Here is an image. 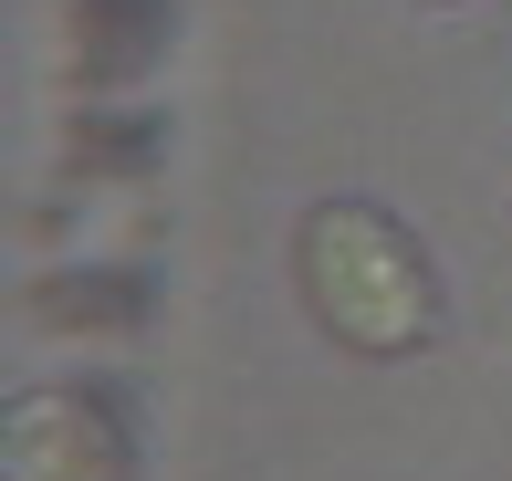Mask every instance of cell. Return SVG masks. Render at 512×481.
<instances>
[{
	"mask_svg": "<svg viewBox=\"0 0 512 481\" xmlns=\"http://www.w3.org/2000/svg\"><path fill=\"white\" fill-rule=\"evenodd\" d=\"M304 293L356 356H408L429 335V314H439L429 304V262L377 210H324L304 231Z\"/></svg>",
	"mask_w": 512,
	"mask_h": 481,
	"instance_id": "cell-1",
	"label": "cell"
},
{
	"mask_svg": "<svg viewBox=\"0 0 512 481\" xmlns=\"http://www.w3.org/2000/svg\"><path fill=\"white\" fill-rule=\"evenodd\" d=\"M11 481H115V429L84 398H32L11 419Z\"/></svg>",
	"mask_w": 512,
	"mask_h": 481,
	"instance_id": "cell-2",
	"label": "cell"
}]
</instances>
